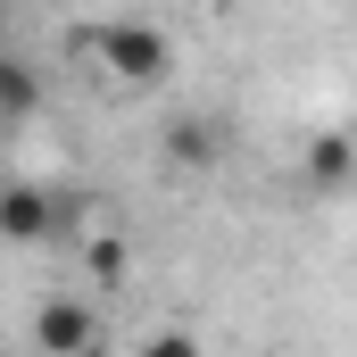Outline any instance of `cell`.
Returning a JSON list of instances; mask_svg holds the SVG:
<instances>
[{"instance_id": "6da1fadb", "label": "cell", "mask_w": 357, "mask_h": 357, "mask_svg": "<svg viewBox=\"0 0 357 357\" xmlns=\"http://www.w3.org/2000/svg\"><path fill=\"white\" fill-rule=\"evenodd\" d=\"M91 59H100L116 84H167V67H175V42H167L158 25H133V17H116V25H91Z\"/></svg>"}, {"instance_id": "7a4b0ae2", "label": "cell", "mask_w": 357, "mask_h": 357, "mask_svg": "<svg viewBox=\"0 0 357 357\" xmlns=\"http://www.w3.org/2000/svg\"><path fill=\"white\" fill-rule=\"evenodd\" d=\"M33 349L42 357H100V316H91V299H42V307H33Z\"/></svg>"}, {"instance_id": "3957f363", "label": "cell", "mask_w": 357, "mask_h": 357, "mask_svg": "<svg viewBox=\"0 0 357 357\" xmlns=\"http://www.w3.org/2000/svg\"><path fill=\"white\" fill-rule=\"evenodd\" d=\"M50 225H59V208H50V191L42 183H0V241H50Z\"/></svg>"}, {"instance_id": "277c9868", "label": "cell", "mask_w": 357, "mask_h": 357, "mask_svg": "<svg viewBox=\"0 0 357 357\" xmlns=\"http://www.w3.org/2000/svg\"><path fill=\"white\" fill-rule=\"evenodd\" d=\"M299 167H307V183H316V191H341V183H357V133H316Z\"/></svg>"}, {"instance_id": "5b68a950", "label": "cell", "mask_w": 357, "mask_h": 357, "mask_svg": "<svg viewBox=\"0 0 357 357\" xmlns=\"http://www.w3.org/2000/svg\"><path fill=\"white\" fill-rule=\"evenodd\" d=\"M167 158H175V167H208V158H225V142H216L208 116H175V125H167Z\"/></svg>"}, {"instance_id": "8992f818", "label": "cell", "mask_w": 357, "mask_h": 357, "mask_svg": "<svg viewBox=\"0 0 357 357\" xmlns=\"http://www.w3.org/2000/svg\"><path fill=\"white\" fill-rule=\"evenodd\" d=\"M33 108H42V75H33L25 59H0V116H8V125H25Z\"/></svg>"}, {"instance_id": "52a82bcc", "label": "cell", "mask_w": 357, "mask_h": 357, "mask_svg": "<svg viewBox=\"0 0 357 357\" xmlns=\"http://www.w3.org/2000/svg\"><path fill=\"white\" fill-rule=\"evenodd\" d=\"M84 266L100 274V282H125V274H133V250H125L116 233H100V241H91V250H84Z\"/></svg>"}, {"instance_id": "ba28073f", "label": "cell", "mask_w": 357, "mask_h": 357, "mask_svg": "<svg viewBox=\"0 0 357 357\" xmlns=\"http://www.w3.org/2000/svg\"><path fill=\"white\" fill-rule=\"evenodd\" d=\"M142 357H199V341H191V333H150Z\"/></svg>"}]
</instances>
